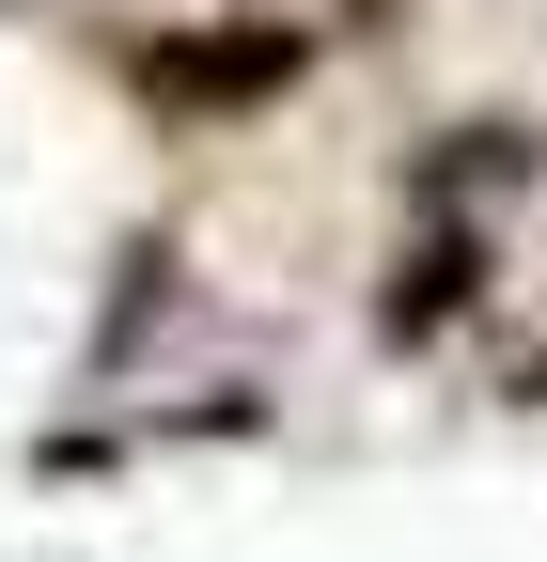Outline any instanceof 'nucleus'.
Instances as JSON below:
<instances>
[{
    "label": "nucleus",
    "instance_id": "7ed1b4c3",
    "mask_svg": "<svg viewBox=\"0 0 547 562\" xmlns=\"http://www.w3.org/2000/svg\"><path fill=\"white\" fill-rule=\"evenodd\" d=\"M501 188H547V125L532 110H454L406 140V220H485Z\"/></svg>",
    "mask_w": 547,
    "mask_h": 562
},
{
    "label": "nucleus",
    "instance_id": "f03ea898",
    "mask_svg": "<svg viewBox=\"0 0 547 562\" xmlns=\"http://www.w3.org/2000/svg\"><path fill=\"white\" fill-rule=\"evenodd\" d=\"M485 297H501V235H485V220H406L360 313H376V344H391V360H423V344H454Z\"/></svg>",
    "mask_w": 547,
    "mask_h": 562
},
{
    "label": "nucleus",
    "instance_id": "f257e3e1",
    "mask_svg": "<svg viewBox=\"0 0 547 562\" xmlns=\"http://www.w3.org/2000/svg\"><path fill=\"white\" fill-rule=\"evenodd\" d=\"M328 63L313 16H282V0H220V16H142V32H110V79L142 125H266L298 79Z\"/></svg>",
    "mask_w": 547,
    "mask_h": 562
}]
</instances>
